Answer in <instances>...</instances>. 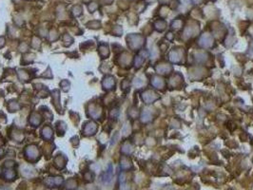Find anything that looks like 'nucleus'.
Segmentation results:
<instances>
[{
    "label": "nucleus",
    "mask_w": 253,
    "mask_h": 190,
    "mask_svg": "<svg viewBox=\"0 0 253 190\" xmlns=\"http://www.w3.org/2000/svg\"><path fill=\"white\" fill-rule=\"evenodd\" d=\"M172 71V67L171 65L168 64H159L157 67H156V71L160 74H167L170 73L171 71Z\"/></svg>",
    "instance_id": "39448f33"
},
{
    "label": "nucleus",
    "mask_w": 253,
    "mask_h": 190,
    "mask_svg": "<svg viewBox=\"0 0 253 190\" xmlns=\"http://www.w3.org/2000/svg\"><path fill=\"white\" fill-rule=\"evenodd\" d=\"M130 38H131L130 45L133 49H138L140 47H142L144 44V38L140 35H132V36H130Z\"/></svg>",
    "instance_id": "7ed1b4c3"
},
{
    "label": "nucleus",
    "mask_w": 253,
    "mask_h": 190,
    "mask_svg": "<svg viewBox=\"0 0 253 190\" xmlns=\"http://www.w3.org/2000/svg\"><path fill=\"white\" fill-rule=\"evenodd\" d=\"M197 32H198V30H197V29L194 30L193 27H188V28H187V29L185 30V32H184V35H185L186 38H189V37L195 35L194 33H196Z\"/></svg>",
    "instance_id": "6e6552de"
},
{
    "label": "nucleus",
    "mask_w": 253,
    "mask_h": 190,
    "mask_svg": "<svg viewBox=\"0 0 253 190\" xmlns=\"http://www.w3.org/2000/svg\"><path fill=\"white\" fill-rule=\"evenodd\" d=\"M133 84H134V86H135V87H137V88H139V87H141V86H143V84H144V82H143V81H142L141 79H139V78H136V79L134 80V82H133Z\"/></svg>",
    "instance_id": "2eb2a0df"
},
{
    "label": "nucleus",
    "mask_w": 253,
    "mask_h": 190,
    "mask_svg": "<svg viewBox=\"0 0 253 190\" xmlns=\"http://www.w3.org/2000/svg\"><path fill=\"white\" fill-rule=\"evenodd\" d=\"M151 84L154 88H156V89H162L165 85L164 83V81L162 78L158 77V76H155V77H153L152 80H151Z\"/></svg>",
    "instance_id": "423d86ee"
},
{
    "label": "nucleus",
    "mask_w": 253,
    "mask_h": 190,
    "mask_svg": "<svg viewBox=\"0 0 253 190\" xmlns=\"http://www.w3.org/2000/svg\"><path fill=\"white\" fill-rule=\"evenodd\" d=\"M196 59H197V61L198 62H200V63H203V62H205L206 59H207V55H206V53H205V52H197L196 53Z\"/></svg>",
    "instance_id": "1a4fd4ad"
},
{
    "label": "nucleus",
    "mask_w": 253,
    "mask_h": 190,
    "mask_svg": "<svg viewBox=\"0 0 253 190\" xmlns=\"http://www.w3.org/2000/svg\"><path fill=\"white\" fill-rule=\"evenodd\" d=\"M143 62H144V59L141 56H136V58H135V66H136V67H141L142 64H143Z\"/></svg>",
    "instance_id": "4468645a"
},
{
    "label": "nucleus",
    "mask_w": 253,
    "mask_h": 190,
    "mask_svg": "<svg viewBox=\"0 0 253 190\" xmlns=\"http://www.w3.org/2000/svg\"><path fill=\"white\" fill-rule=\"evenodd\" d=\"M181 80H182L181 75H180V74H175V75L171 79V82H170V83H171V85L176 87V86L181 82Z\"/></svg>",
    "instance_id": "9d476101"
},
{
    "label": "nucleus",
    "mask_w": 253,
    "mask_h": 190,
    "mask_svg": "<svg viewBox=\"0 0 253 190\" xmlns=\"http://www.w3.org/2000/svg\"><path fill=\"white\" fill-rule=\"evenodd\" d=\"M141 120L143 123H149L152 120V112L149 110H145L141 115Z\"/></svg>",
    "instance_id": "0eeeda50"
},
{
    "label": "nucleus",
    "mask_w": 253,
    "mask_h": 190,
    "mask_svg": "<svg viewBox=\"0 0 253 190\" xmlns=\"http://www.w3.org/2000/svg\"><path fill=\"white\" fill-rule=\"evenodd\" d=\"M192 2L195 4H199L200 2H202V0H192Z\"/></svg>",
    "instance_id": "a211bd4d"
},
{
    "label": "nucleus",
    "mask_w": 253,
    "mask_h": 190,
    "mask_svg": "<svg viewBox=\"0 0 253 190\" xmlns=\"http://www.w3.org/2000/svg\"><path fill=\"white\" fill-rule=\"evenodd\" d=\"M213 44V39L211 35L208 33H204L201 35L199 39V45L203 48H209L211 47Z\"/></svg>",
    "instance_id": "f03ea898"
},
{
    "label": "nucleus",
    "mask_w": 253,
    "mask_h": 190,
    "mask_svg": "<svg viewBox=\"0 0 253 190\" xmlns=\"http://www.w3.org/2000/svg\"><path fill=\"white\" fill-rule=\"evenodd\" d=\"M166 22L165 21H162V20H160V21H157L156 23H155V29L158 31V32H163V31H165V29H166Z\"/></svg>",
    "instance_id": "f8f14e48"
},
{
    "label": "nucleus",
    "mask_w": 253,
    "mask_h": 190,
    "mask_svg": "<svg viewBox=\"0 0 253 190\" xmlns=\"http://www.w3.org/2000/svg\"><path fill=\"white\" fill-rule=\"evenodd\" d=\"M142 98L146 104H151L153 102L157 101L159 99V96L157 93H155L152 90H147L142 94Z\"/></svg>",
    "instance_id": "f257e3e1"
},
{
    "label": "nucleus",
    "mask_w": 253,
    "mask_h": 190,
    "mask_svg": "<svg viewBox=\"0 0 253 190\" xmlns=\"http://www.w3.org/2000/svg\"><path fill=\"white\" fill-rule=\"evenodd\" d=\"M168 59L172 63H179L182 59V51L181 50H171L168 53Z\"/></svg>",
    "instance_id": "20e7f679"
},
{
    "label": "nucleus",
    "mask_w": 253,
    "mask_h": 190,
    "mask_svg": "<svg viewBox=\"0 0 253 190\" xmlns=\"http://www.w3.org/2000/svg\"><path fill=\"white\" fill-rule=\"evenodd\" d=\"M166 38L167 39H172V33H167V35H166Z\"/></svg>",
    "instance_id": "f3484780"
},
{
    "label": "nucleus",
    "mask_w": 253,
    "mask_h": 190,
    "mask_svg": "<svg viewBox=\"0 0 253 190\" xmlns=\"http://www.w3.org/2000/svg\"><path fill=\"white\" fill-rule=\"evenodd\" d=\"M182 21L181 20H179V19H177V20H174L173 22H172V24H171V27L173 29H179L180 27H182Z\"/></svg>",
    "instance_id": "ddd939ff"
},
{
    "label": "nucleus",
    "mask_w": 253,
    "mask_h": 190,
    "mask_svg": "<svg viewBox=\"0 0 253 190\" xmlns=\"http://www.w3.org/2000/svg\"><path fill=\"white\" fill-rule=\"evenodd\" d=\"M130 148H131V146L130 145H125L124 146H123V150L125 151V152H131V149H130Z\"/></svg>",
    "instance_id": "dca6fc26"
},
{
    "label": "nucleus",
    "mask_w": 253,
    "mask_h": 190,
    "mask_svg": "<svg viewBox=\"0 0 253 190\" xmlns=\"http://www.w3.org/2000/svg\"><path fill=\"white\" fill-rule=\"evenodd\" d=\"M113 86H114V79L112 77L107 78L106 81H104V87H106V89H111Z\"/></svg>",
    "instance_id": "9b49d317"
}]
</instances>
